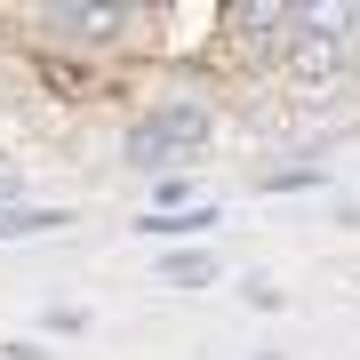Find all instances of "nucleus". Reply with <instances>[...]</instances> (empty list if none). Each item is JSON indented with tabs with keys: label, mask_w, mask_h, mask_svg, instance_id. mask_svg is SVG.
<instances>
[{
	"label": "nucleus",
	"mask_w": 360,
	"mask_h": 360,
	"mask_svg": "<svg viewBox=\"0 0 360 360\" xmlns=\"http://www.w3.org/2000/svg\"><path fill=\"white\" fill-rule=\"evenodd\" d=\"M0 208H25V160L0 153Z\"/></svg>",
	"instance_id": "obj_7"
},
{
	"label": "nucleus",
	"mask_w": 360,
	"mask_h": 360,
	"mask_svg": "<svg viewBox=\"0 0 360 360\" xmlns=\"http://www.w3.org/2000/svg\"><path fill=\"white\" fill-rule=\"evenodd\" d=\"M40 40L80 56H104V49H129V40H153L144 25H160V8H136V0H65V8H32Z\"/></svg>",
	"instance_id": "obj_1"
},
{
	"label": "nucleus",
	"mask_w": 360,
	"mask_h": 360,
	"mask_svg": "<svg viewBox=\"0 0 360 360\" xmlns=\"http://www.w3.org/2000/svg\"><path fill=\"white\" fill-rule=\"evenodd\" d=\"M264 193H312V184H328V168H264Z\"/></svg>",
	"instance_id": "obj_6"
},
{
	"label": "nucleus",
	"mask_w": 360,
	"mask_h": 360,
	"mask_svg": "<svg viewBox=\"0 0 360 360\" xmlns=\"http://www.w3.org/2000/svg\"><path fill=\"white\" fill-rule=\"evenodd\" d=\"M160 281H176V288L217 281V248H168V257H160Z\"/></svg>",
	"instance_id": "obj_5"
},
{
	"label": "nucleus",
	"mask_w": 360,
	"mask_h": 360,
	"mask_svg": "<svg viewBox=\"0 0 360 360\" xmlns=\"http://www.w3.org/2000/svg\"><path fill=\"white\" fill-rule=\"evenodd\" d=\"M136 232H153V240H200V232H217V208H176V217H153V208H144V224Z\"/></svg>",
	"instance_id": "obj_4"
},
{
	"label": "nucleus",
	"mask_w": 360,
	"mask_h": 360,
	"mask_svg": "<svg viewBox=\"0 0 360 360\" xmlns=\"http://www.w3.org/2000/svg\"><path fill=\"white\" fill-rule=\"evenodd\" d=\"M72 224V208H0V240H49V232H65Z\"/></svg>",
	"instance_id": "obj_3"
},
{
	"label": "nucleus",
	"mask_w": 360,
	"mask_h": 360,
	"mask_svg": "<svg viewBox=\"0 0 360 360\" xmlns=\"http://www.w3.org/2000/svg\"><path fill=\"white\" fill-rule=\"evenodd\" d=\"M208 129H217V112H208L200 96H168V104H153L129 129V160L136 168H184V160H200Z\"/></svg>",
	"instance_id": "obj_2"
},
{
	"label": "nucleus",
	"mask_w": 360,
	"mask_h": 360,
	"mask_svg": "<svg viewBox=\"0 0 360 360\" xmlns=\"http://www.w3.org/2000/svg\"><path fill=\"white\" fill-rule=\"evenodd\" d=\"M49 328H56V336H80V328H89V312H80V304H56Z\"/></svg>",
	"instance_id": "obj_8"
}]
</instances>
